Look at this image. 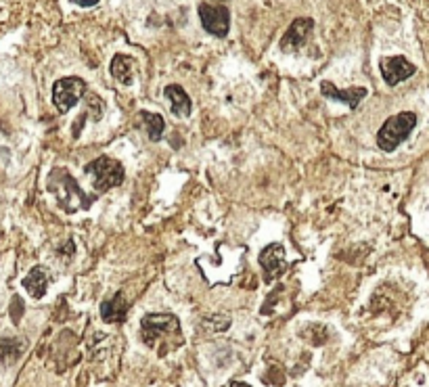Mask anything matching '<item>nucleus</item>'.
<instances>
[{
	"mask_svg": "<svg viewBox=\"0 0 429 387\" xmlns=\"http://www.w3.org/2000/svg\"><path fill=\"white\" fill-rule=\"evenodd\" d=\"M48 193L55 195L57 203L67 211V213H76L80 209H88L94 197L84 195V191L80 189V185L76 182V178L65 170V168H55L48 174V182H46Z\"/></svg>",
	"mask_w": 429,
	"mask_h": 387,
	"instance_id": "1",
	"label": "nucleus"
},
{
	"mask_svg": "<svg viewBox=\"0 0 429 387\" xmlns=\"http://www.w3.org/2000/svg\"><path fill=\"white\" fill-rule=\"evenodd\" d=\"M86 172L92 176V187L94 191L98 193H105L109 189H116L124 182V165L114 159V157H107V155H101L98 159L90 161L86 165Z\"/></svg>",
	"mask_w": 429,
	"mask_h": 387,
	"instance_id": "2",
	"label": "nucleus"
},
{
	"mask_svg": "<svg viewBox=\"0 0 429 387\" xmlns=\"http://www.w3.org/2000/svg\"><path fill=\"white\" fill-rule=\"evenodd\" d=\"M415 126H417V116L412 112H402L398 116L388 118L386 124L381 126L379 134H377L379 149H384L388 153L394 151L398 145H402L410 136V132H412Z\"/></svg>",
	"mask_w": 429,
	"mask_h": 387,
	"instance_id": "3",
	"label": "nucleus"
},
{
	"mask_svg": "<svg viewBox=\"0 0 429 387\" xmlns=\"http://www.w3.org/2000/svg\"><path fill=\"white\" fill-rule=\"evenodd\" d=\"M143 326V342L147 346H157L159 339L166 337H178L180 339V322L174 314L162 312V314H147L140 322Z\"/></svg>",
	"mask_w": 429,
	"mask_h": 387,
	"instance_id": "4",
	"label": "nucleus"
},
{
	"mask_svg": "<svg viewBox=\"0 0 429 387\" xmlns=\"http://www.w3.org/2000/svg\"><path fill=\"white\" fill-rule=\"evenodd\" d=\"M86 94V82L78 76H67L52 84V103L59 114H67L74 105Z\"/></svg>",
	"mask_w": 429,
	"mask_h": 387,
	"instance_id": "5",
	"label": "nucleus"
},
{
	"mask_svg": "<svg viewBox=\"0 0 429 387\" xmlns=\"http://www.w3.org/2000/svg\"><path fill=\"white\" fill-rule=\"evenodd\" d=\"M199 19L201 25L205 28L207 34L216 38H227L231 30V11L224 5H209L201 3L199 5Z\"/></svg>",
	"mask_w": 429,
	"mask_h": 387,
	"instance_id": "6",
	"label": "nucleus"
},
{
	"mask_svg": "<svg viewBox=\"0 0 429 387\" xmlns=\"http://www.w3.org/2000/svg\"><path fill=\"white\" fill-rule=\"evenodd\" d=\"M379 70H381V76H384L388 86H396V84L408 80L417 72V67L406 57H402V54H398V57L381 59L379 61Z\"/></svg>",
	"mask_w": 429,
	"mask_h": 387,
	"instance_id": "7",
	"label": "nucleus"
},
{
	"mask_svg": "<svg viewBox=\"0 0 429 387\" xmlns=\"http://www.w3.org/2000/svg\"><path fill=\"white\" fill-rule=\"evenodd\" d=\"M314 28V21L308 17H300L295 21H291V25L287 28L283 40H281V50L283 52H295L302 48V44H306L310 32Z\"/></svg>",
	"mask_w": 429,
	"mask_h": 387,
	"instance_id": "8",
	"label": "nucleus"
},
{
	"mask_svg": "<svg viewBox=\"0 0 429 387\" xmlns=\"http://www.w3.org/2000/svg\"><path fill=\"white\" fill-rule=\"evenodd\" d=\"M260 266L266 274V281H273L275 276L283 274L285 270V247L279 243L266 245L260 253Z\"/></svg>",
	"mask_w": 429,
	"mask_h": 387,
	"instance_id": "9",
	"label": "nucleus"
},
{
	"mask_svg": "<svg viewBox=\"0 0 429 387\" xmlns=\"http://www.w3.org/2000/svg\"><path fill=\"white\" fill-rule=\"evenodd\" d=\"M320 90L327 98H333V101H339V103H346L350 109H356L358 103L366 96V88H360V86H354V88H346V90H337L333 82H320Z\"/></svg>",
	"mask_w": 429,
	"mask_h": 387,
	"instance_id": "10",
	"label": "nucleus"
},
{
	"mask_svg": "<svg viewBox=\"0 0 429 387\" xmlns=\"http://www.w3.org/2000/svg\"><path fill=\"white\" fill-rule=\"evenodd\" d=\"M128 316V304L124 300V293H116L112 300L101 304V318L105 322H124Z\"/></svg>",
	"mask_w": 429,
	"mask_h": 387,
	"instance_id": "11",
	"label": "nucleus"
},
{
	"mask_svg": "<svg viewBox=\"0 0 429 387\" xmlns=\"http://www.w3.org/2000/svg\"><path fill=\"white\" fill-rule=\"evenodd\" d=\"M23 287L28 289V293H30L34 300L44 297L46 287H48V272H46V268L34 266V268L28 272L25 279H23Z\"/></svg>",
	"mask_w": 429,
	"mask_h": 387,
	"instance_id": "12",
	"label": "nucleus"
},
{
	"mask_svg": "<svg viewBox=\"0 0 429 387\" xmlns=\"http://www.w3.org/2000/svg\"><path fill=\"white\" fill-rule=\"evenodd\" d=\"M166 96L172 101V114L178 116V118H189L191 116V109H193V103L189 98V94L185 92L182 86L178 84H170L166 86Z\"/></svg>",
	"mask_w": 429,
	"mask_h": 387,
	"instance_id": "13",
	"label": "nucleus"
},
{
	"mask_svg": "<svg viewBox=\"0 0 429 387\" xmlns=\"http://www.w3.org/2000/svg\"><path fill=\"white\" fill-rule=\"evenodd\" d=\"M112 76L122 82V84H130L132 82V59L126 57V54H116L112 59Z\"/></svg>",
	"mask_w": 429,
	"mask_h": 387,
	"instance_id": "14",
	"label": "nucleus"
},
{
	"mask_svg": "<svg viewBox=\"0 0 429 387\" xmlns=\"http://www.w3.org/2000/svg\"><path fill=\"white\" fill-rule=\"evenodd\" d=\"M140 118L145 120L147 124V132H149V138L153 143L162 140V134H164V128H166V122L159 114H151V112H140Z\"/></svg>",
	"mask_w": 429,
	"mask_h": 387,
	"instance_id": "15",
	"label": "nucleus"
},
{
	"mask_svg": "<svg viewBox=\"0 0 429 387\" xmlns=\"http://www.w3.org/2000/svg\"><path fill=\"white\" fill-rule=\"evenodd\" d=\"M21 354V342L17 339H0V362H11Z\"/></svg>",
	"mask_w": 429,
	"mask_h": 387,
	"instance_id": "16",
	"label": "nucleus"
},
{
	"mask_svg": "<svg viewBox=\"0 0 429 387\" xmlns=\"http://www.w3.org/2000/svg\"><path fill=\"white\" fill-rule=\"evenodd\" d=\"M203 326L207 328V326H213L211 331H227L229 326H231V318L229 316H222V314H213V316H209V318H205L203 320Z\"/></svg>",
	"mask_w": 429,
	"mask_h": 387,
	"instance_id": "17",
	"label": "nucleus"
},
{
	"mask_svg": "<svg viewBox=\"0 0 429 387\" xmlns=\"http://www.w3.org/2000/svg\"><path fill=\"white\" fill-rule=\"evenodd\" d=\"M21 310H23V302L15 295V297H13V308H11L13 322H19V318H21Z\"/></svg>",
	"mask_w": 429,
	"mask_h": 387,
	"instance_id": "18",
	"label": "nucleus"
},
{
	"mask_svg": "<svg viewBox=\"0 0 429 387\" xmlns=\"http://www.w3.org/2000/svg\"><path fill=\"white\" fill-rule=\"evenodd\" d=\"M74 3H76L78 7H84V9H88V7H94V5H98V0H74Z\"/></svg>",
	"mask_w": 429,
	"mask_h": 387,
	"instance_id": "19",
	"label": "nucleus"
},
{
	"mask_svg": "<svg viewBox=\"0 0 429 387\" xmlns=\"http://www.w3.org/2000/svg\"><path fill=\"white\" fill-rule=\"evenodd\" d=\"M231 387H251V385H247V383H241V381H233V383H231Z\"/></svg>",
	"mask_w": 429,
	"mask_h": 387,
	"instance_id": "20",
	"label": "nucleus"
},
{
	"mask_svg": "<svg viewBox=\"0 0 429 387\" xmlns=\"http://www.w3.org/2000/svg\"><path fill=\"white\" fill-rule=\"evenodd\" d=\"M211 3H224V0H211Z\"/></svg>",
	"mask_w": 429,
	"mask_h": 387,
	"instance_id": "21",
	"label": "nucleus"
}]
</instances>
